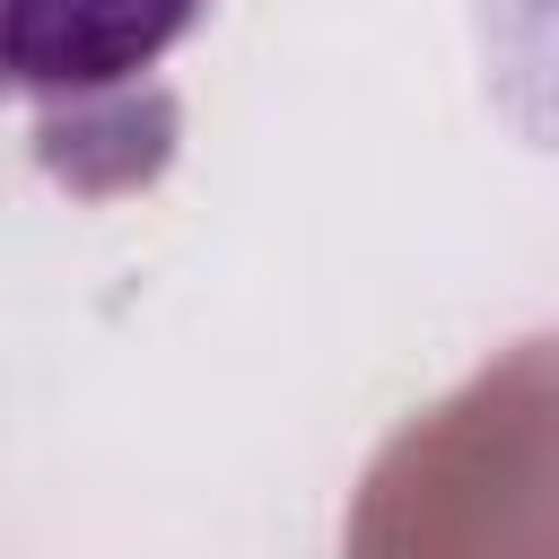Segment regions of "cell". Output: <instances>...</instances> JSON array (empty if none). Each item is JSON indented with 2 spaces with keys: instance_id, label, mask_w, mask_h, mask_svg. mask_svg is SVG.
Here are the masks:
<instances>
[{
  "instance_id": "obj_1",
  "label": "cell",
  "mask_w": 559,
  "mask_h": 559,
  "mask_svg": "<svg viewBox=\"0 0 559 559\" xmlns=\"http://www.w3.org/2000/svg\"><path fill=\"white\" fill-rule=\"evenodd\" d=\"M210 0H0V96L70 105L148 79Z\"/></svg>"
},
{
  "instance_id": "obj_2",
  "label": "cell",
  "mask_w": 559,
  "mask_h": 559,
  "mask_svg": "<svg viewBox=\"0 0 559 559\" xmlns=\"http://www.w3.org/2000/svg\"><path fill=\"white\" fill-rule=\"evenodd\" d=\"M472 35L489 105L542 157H559V0H472Z\"/></svg>"
}]
</instances>
